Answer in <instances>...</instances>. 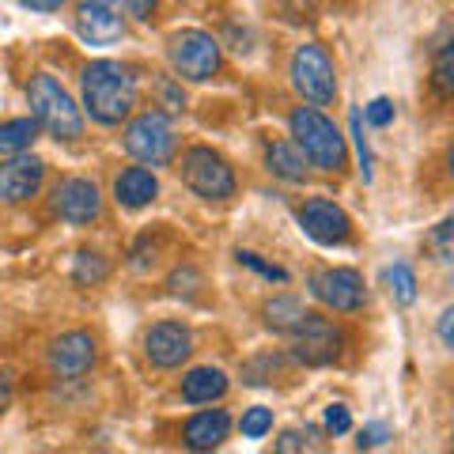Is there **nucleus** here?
<instances>
[{"instance_id":"nucleus-1","label":"nucleus","mask_w":454,"mask_h":454,"mask_svg":"<svg viewBox=\"0 0 454 454\" xmlns=\"http://www.w3.org/2000/svg\"><path fill=\"white\" fill-rule=\"evenodd\" d=\"M80 88H83V106L103 125L121 121L137 106V80L118 61H91L80 76Z\"/></svg>"},{"instance_id":"nucleus-2","label":"nucleus","mask_w":454,"mask_h":454,"mask_svg":"<svg viewBox=\"0 0 454 454\" xmlns=\"http://www.w3.org/2000/svg\"><path fill=\"white\" fill-rule=\"evenodd\" d=\"M292 137H295V145L303 148L307 160L322 170H340L348 160L345 137H340L337 125L325 118V114H318L315 106H300L292 114Z\"/></svg>"},{"instance_id":"nucleus-3","label":"nucleus","mask_w":454,"mask_h":454,"mask_svg":"<svg viewBox=\"0 0 454 454\" xmlns=\"http://www.w3.org/2000/svg\"><path fill=\"white\" fill-rule=\"evenodd\" d=\"M27 98H31V114L38 125H46V129L57 137V140H76L83 133V118H80V106L73 103V95H68L61 83L53 76H35L31 88H27Z\"/></svg>"},{"instance_id":"nucleus-4","label":"nucleus","mask_w":454,"mask_h":454,"mask_svg":"<svg viewBox=\"0 0 454 454\" xmlns=\"http://www.w3.org/2000/svg\"><path fill=\"white\" fill-rule=\"evenodd\" d=\"M178 178L186 182L197 197H205V201H227V197L235 193L231 167H227L212 148H190L186 155H182Z\"/></svg>"},{"instance_id":"nucleus-5","label":"nucleus","mask_w":454,"mask_h":454,"mask_svg":"<svg viewBox=\"0 0 454 454\" xmlns=\"http://www.w3.org/2000/svg\"><path fill=\"white\" fill-rule=\"evenodd\" d=\"M292 83H295V91H300L310 106L333 103L337 76H333V61L325 57L322 46L307 42V46H300L292 53Z\"/></svg>"},{"instance_id":"nucleus-6","label":"nucleus","mask_w":454,"mask_h":454,"mask_svg":"<svg viewBox=\"0 0 454 454\" xmlns=\"http://www.w3.org/2000/svg\"><path fill=\"white\" fill-rule=\"evenodd\" d=\"M288 337H292L295 360H303L310 367L330 364V360H337V352H340V330L330 318L310 315V310H303V318L292 325Z\"/></svg>"},{"instance_id":"nucleus-7","label":"nucleus","mask_w":454,"mask_h":454,"mask_svg":"<svg viewBox=\"0 0 454 454\" xmlns=\"http://www.w3.org/2000/svg\"><path fill=\"white\" fill-rule=\"evenodd\" d=\"M125 152L137 155L140 163H152V167H163L175 152V129H170L167 114L160 110H148L125 129Z\"/></svg>"},{"instance_id":"nucleus-8","label":"nucleus","mask_w":454,"mask_h":454,"mask_svg":"<svg viewBox=\"0 0 454 454\" xmlns=\"http://www.w3.org/2000/svg\"><path fill=\"white\" fill-rule=\"evenodd\" d=\"M170 65L186 80H208L220 68V42L205 31H182L170 38Z\"/></svg>"},{"instance_id":"nucleus-9","label":"nucleus","mask_w":454,"mask_h":454,"mask_svg":"<svg viewBox=\"0 0 454 454\" xmlns=\"http://www.w3.org/2000/svg\"><path fill=\"white\" fill-rule=\"evenodd\" d=\"M76 31L91 46H114L125 35L118 0H76Z\"/></svg>"},{"instance_id":"nucleus-10","label":"nucleus","mask_w":454,"mask_h":454,"mask_svg":"<svg viewBox=\"0 0 454 454\" xmlns=\"http://www.w3.org/2000/svg\"><path fill=\"white\" fill-rule=\"evenodd\" d=\"M295 216H300L303 231L315 239V243H322V247H340V243L348 239V231H352L345 208L333 205V201H325V197H315V201H307L300 212H295Z\"/></svg>"},{"instance_id":"nucleus-11","label":"nucleus","mask_w":454,"mask_h":454,"mask_svg":"<svg viewBox=\"0 0 454 454\" xmlns=\"http://www.w3.org/2000/svg\"><path fill=\"white\" fill-rule=\"evenodd\" d=\"M103 212V197L98 186L88 178H65L53 190V216H61L65 223H91Z\"/></svg>"},{"instance_id":"nucleus-12","label":"nucleus","mask_w":454,"mask_h":454,"mask_svg":"<svg viewBox=\"0 0 454 454\" xmlns=\"http://www.w3.org/2000/svg\"><path fill=\"white\" fill-rule=\"evenodd\" d=\"M145 352L155 367H178L193 352V337L182 322H155L145 333Z\"/></svg>"},{"instance_id":"nucleus-13","label":"nucleus","mask_w":454,"mask_h":454,"mask_svg":"<svg viewBox=\"0 0 454 454\" xmlns=\"http://www.w3.org/2000/svg\"><path fill=\"white\" fill-rule=\"evenodd\" d=\"M42 175H46L42 160L16 152V160L0 163V201L20 205V201H27V197H35L38 186H42Z\"/></svg>"},{"instance_id":"nucleus-14","label":"nucleus","mask_w":454,"mask_h":454,"mask_svg":"<svg viewBox=\"0 0 454 454\" xmlns=\"http://www.w3.org/2000/svg\"><path fill=\"white\" fill-rule=\"evenodd\" d=\"M91 364H95V340H91V333L76 330V333H65V337L53 340L50 367H53L57 379H80V375L91 372Z\"/></svg>"},{"instance_id":"nucleus-15","label":"nucleus","mask_w":454,"mask_h":454,"mask_svg":"<svg viewBox=\"0 0 454 454\" xmlns=\"http://www.w3.org/2000/svg\"><path fill=\"white\" fill-rule=\"evenodd\" d=\"M310 288H315L318 300L333 310L364 307V280H360L356 269H330V273H318L310 280Z\"/></svg>"},{"instance_id":"nucleus-16","label":"nucleus","mask_w":454,"mask_h":454,"mask_svg":"<svg viewBox=\"0 0 454 454\" xmlns=\"http://www.w3.org/2000/svg\"><path fill=\"white\" fill-rule=\"evenodd\" d=\"M155 193H160V182L148 167H129L114 182V197H118L121 208H145L155 201Z\"/></svg>"},{"instance_id":"nucleus-17","label":"nucleus","mask_w":454,"mask_h":454,"mask_svg":"<svg viewBox=\"0 0 454 454\" xmlns=\"http://www.w3.org/2000/svg\"><path fill=\"white\" fill-rule=\"evenodd\" d=\"M227 432H231V417L223 409H212V413H197L190 424H186V447L193 450H212L220 447Z\"/></svg>"},{"instance_id":"nucleus-18","label":"nucleus","mask_w":454,"mask_h":454,"mask_svg":"<svg viewBox=\"0 0 454 454\" xmlns=\"http://www.w3.org/2000/svg\"><path fill=\"white\" fill-rule=\"evenodd\" d=\"M223 390H227V375L216 372V367H197V372L182 379V402H190V405L216 402V397H223Z\"/></svg>"},{"instance_id":"nucleus-19","label":"nucleus","mask_w":454,"mask_h":454,"mask_svg":"<svg viewBox=\"0 0 454 454\" xmlns=\"http://www.w3.org/2000/svg\"><path fill=\"white\" fill-rule=\"evenodd\" d=\"M265 160H269V170H273L277 178H284V182H303V175H307L303 155L295 152L292 145H284V140H277V145H269Z\"/></svg>"},{"instance_id":"nucleus-20","label":"nucleus","mask_w":454,"mask_h":454,"mask_svg":"<svg viewBox=\"0 0 454 454\" xmlns=\"http://www.w3.org/2000/svg\"><path fill=\"white\" fill-rule=\"evenodd\" d=\"M38 137V121L35 118H16L8 125H0V155H16L27 152Z\"/></svg>"},{"instance_id":"nucleus-21","label":"nucleus","mask_w":454,"mask_h":454,"mask_svg":"<svg viewBox=\"0 0 454 454\" xmlns=\"http://www.w3.org/2000/svg\"><path fill=\"white\" fill-rule=\"evenodd\" d=\"M382 280H387V288H390V295L402 307H409L417 300V277H413V269H409L405 262H394L387 273H382Z\"/></svg>"},{"instance_id":"nucleus-22","label":"nucleus","mask_w":454,"mask_h":454,"mask_svg":"<svg viewBox=\"0 0 454 454\" xmlns=\"http://www.w3.org/2000/svg\"><path fill=\"white\" fill-rule=\"evenodd\" d=\"M300 318H303V303L292 300V295H280V300H273L265 307V322L273 325V330H280V333H288Z\"/></svg>"},{"instance_id":"nucleus-23","label":"nucleus","mask_w":454,"mask_h":454,"mask_svg":"<svg viewBox=\"0 0 454 454\" xmlns=\"http://www.w3.org/2000/svg\"><path fill=\"white\" fill-rule=\"evenodd\" d=\"M106 277V262L98 258V254H76V269H73V280L76 284H98Z\"/></svg>"},{"instance_id":"nucleus-24","label":"nucleus","mask_w":454,"mask_h":454,"mask_svg":"<svg viewBox=\"0 0 454 454\" xmlns=\"http://www.w3.org/2000/svg\"><path fill=\"white\" fill-rule=\"evenodd\" d=\"M450 57H454V46H450V42H443V46H439V53H435V91L443 95V98L454 91V68H450Z\"/></svg>"},{"instance_id":"nucleus-25","label":"nucleus","mask_w":454,"mask_h":454,"mask_svg":"<svg viewBox=\"0 0 454 454\" xmlns=\"http://www.w3.org/2000/svg\"><path fill=\"white\" fill-rule=\"evenodd\" d=\"M239 428H243L247 439H262L269 428H273V413H269V409H262V405H258V409H247Z\"/></svg>"},{"instance_id":"nucleus-26","label":"nucleus","mask_w":454,"mask_h":454,"mask_svg":"<svg viewBox=\"0 0 454 454\" xmlns=\"http://www.w3.org/2000/svg\"><path fill=\"white\" fill-rule=\"evenodd\" d=\"M352 137H356V152H360V175H364V182H372V145H367V137H364L360 110H352Z\"/></svg>"},{"instance_id":"nucleus-27","label":"nucleus","mask_w":454,"mask_h":454,"mask_svg":"<svg viewBox=\"0 0 454 454\" xmlns=\"http://www.w3.org/2000/svg\"><path fill=\"white\" fill-rule=\"evenodd\" d=\"M360 118H364L367 125H375V129H382V125L394 121V103H390V98H375V103L364 106Z\"/></svg>"},{"instance_id":"nucleus-28","label":"nucleus","mask_w":454,"mask_h":454,"mask_svg":"<svg viewBox=\"0 0 454 454\" xmlns=\"http://www.w3.org/2000/svg\"><path fill=\"white\" fill-rule=\"evenodd\" d=\"M325 428H330L333 435H345V432L352 428L348 409H345V405H330V409H325Z\"/></svg>"},{"instance_id":"nucleus-29","label":"nucleus","mask_w":454,"mask_h":454,"mask_svg":"<svg viewBox=\"0 0 454 454\" xmlns=\"http://www.w3.org/2000/svg\"><path fill=\"white\" fill-rule=\"evenodd\" d=\"M387 439H390V428H387V424H372V428H364V432H360L356 447H360V450H364V447H382Z\"/></svg>"},{"instance_id":"nucleus-30","label":"nucleus","mask_w":454,"mask_h":454,"mask_svg":"<svg viewBox=\"0 0 454 454\" xmlns=\"http://www.w3.org/2000/svg\"><path fill=\"white\" fill-rule=\"evenodd\" d=\"M239 262H243V265H250V269H258V273H262V277H269V280H288V273H284V269L258 262V254H239Z\"/></svg>"},{"instance_id":"nucleus-31","label":"nucleus","mask_w":454,"mask_h":454,"mask_svg":"<svg viewBox=\"0 0 454 454\" xmlns=\"http://www.w3.org/2000/svg\"><path fill=\"white\" fill-rule=\"evenodd\" d=\"M435 247H439V258L450 262V220H443L435 227Z\"/></svg>"},{"instance_id":"nucleus-32","label":"nucleus","mask_w":454,"mask_h":454,"mask_svg":"<svg viewBox=\"0 0 454 454\" xmlns=\"http://www.w3.org/2000/svg\"><path fill=\"white\" fill-rule=\"evenodd\" d=\"M303 447H310L307 439H303V432H284L277 439V450H303Z\"/></svg>"},{"instance_id":"nucleus-33","label":"nucleus","mask_w":454,"mask_h":454,"mask_svg":"<svg viewBox=\"0 0 454 454\" xmlns=\"http://www.w3.org/2000/svg\"><path fill=\"white\" fill-rule=\"evenodd\" d=\"M125 8H129V16H137V20H152L155 0H125Z\"/></svg>"},{"instance_id":"nucleus-34","label":"nucleus","mask_w":454,"mask_h":454,"mask_svg":"<svg viewBox=\"0 0 454 454\" xmlns=\"http://www.w3.org/2000/svg\"><path fill=\"white\" fill-rule=\"evenodd\" d=\"M450 322H454V310L447 307V310H443V318H439V337H443V345H454V330H450Z\"/></svg>"},{"instance_id":"nucleus-35","label":"nucleus","mask_w":454,"mask_h":454,"mask_svg":"<svg viewBox=\"0 0 454 454\" xmlns=\"http://www.w3.org/2000/svg\"><path fill=\"white\" fill-rule=\"evenodd\" d=\"M23 8H35V12H57L65 4V0H20Z\"/></svg>"},{"instance_id":"nucleus-36","label":"nucleus","mask_w":454,"mask_h":454,"mask_svg":"<svg viewBox=\"0 0 454 454\" xmlns=\"http://www.w3.org/2000/svg\"><path fill=\"white\" fill-rule=\"evenodd\" d=\"M8 402H12V379H8V372H0V413L8 409Z\"/></svg>"}]
</instances>
